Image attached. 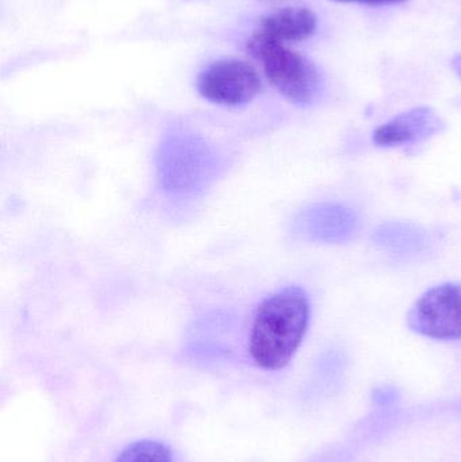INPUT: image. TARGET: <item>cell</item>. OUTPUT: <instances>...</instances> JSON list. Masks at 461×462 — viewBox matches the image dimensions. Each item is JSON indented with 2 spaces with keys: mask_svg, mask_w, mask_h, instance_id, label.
<instances>
[{
  "mask_svg": "<svg viewBox=\"0 0 461 462\" xmlns=\"http://www.w3.org/2000/svg\"><path fill=\"white\" fill-rule=\"evenodd\" d=\"M310 301L298 285L279 290L257 307L249 337L252 360L264 371L289 365L308 333Z\"/></svg>",
  "mask_w": 461,
  "mask_h": 462,
  "instance_id": "6da1fadb",
  "label": "cell"
},
{
  "mask_svg": "<svg viewBox=\"0 0 461 462\" xmlns=\"http://www.w3.org/2000/svg\"><path fill=\"white\" fill-rule=\"evenodd\" d=\"M251 53L262 62L265 75L273 87L290 102L309 106L321 92V76L316 65L302 54L254 34L248 43Z\"/></svg>",
  "mask_w": 461,
  "mask_h": 462,
  "instance_id": "7a4b0ae2",
  "label": "cell"
},
{
  "mask_svg": "<svg viewBox=\"0 0 461 462\" xmlns=\"http://www.w3.org/2000/svg\"><path fill=\"white\" fill-rule=\"evenodd\" d=\"M408 325L428 338L461 339V282H444L428 290L409 311Z\"/></svg>",
  "mask_w": 461,
  "mask_h": 462,
  "instance_id": "3957f363",
  "label": "cell"
},
{
  "mask_svg": "<svg viewBox=\"0 0 461 462\" xmlns=\"http://www.w3.org/2000/svg\"><path fill=\"white\" fill-rule=\"evenodd\" d=\"M198 92L214 105L237 107L248 105L262 91L259 72L241 60H219L198 76Z\"/></svg>",
  "mask_w": 461,
  "mask_h": 462,
  "instance_id": "277c9868",
  "label": "cell"
},
{
  "mask_svg": "<svg viewBox=\"0 0 461 462\" xmlns=\"http://www.w3.org/2000/svg\"><path fill=\"white\" fill-rule=\"evenodd\" d=\"M446 122L430 107H416L379 126L373 135L378 148H398L421 143L443 132Z\"/></svg>",
  "mask_w": 461,
  "mask_h": 462,
  "instance_id": "5b68a950",
  "label": "cell"
},
{
  "mask_svg": "<svg viewBox=\"0 0 461 462\" xmlns=\"http://www.w3.org/2000/svg\"><path fill=\"white\" fill-rule=\"evenodd\" d=\"M208 154L202 143L176 140L168 143L161 154V171L171 189H194L208 170Z\"/></svg>",
  "mask_w": 461,
  "mask_h": 462,
  "instance_id": "8992f818",
  "label": "cell"
},
{
  "mask_svg": "<svg viewBox=\"0 0 461 462\" xmlns=\"http://www.w3.org/2000/svg\"><path fill=\"white\" fill-rule=\"evenodd\" d=\"M298 225L300 230L313 241L341 244L357 233L359 218L346 206L322 203L308 208L300 216Z\"/></svg>",
  "mask_w": 461,
  "mask_h": 462,
  "instance_id": "52a82bcc",
  "label": "cell"
},
{
  "mask_svg": "<svg viewBox=\"0 0 461 462\" xmlns=\"http://www.w3.org/2000/svg\"><path fill=\"white\" fill-rule=\"evenodd\" d=\"M317 15L306 7H287L264 16L254 34L276 42H298L317 30Z\"/></svg>",
  "mask_w": 461,
  "mask_h": 462,
  "instance_id": "ba28073f",
  "label": "cell"
},
{
  "mask_svg": "<svg viewBox=\"0 0 461 462\" xmlns=\"http://www.w3.org/2000/svg\"><path fill=\"white\" fill-rule=\"evenodd\" d=\"M373 239L381 249L402 255L424 252L429 244L427 231L409 222L382 225L373 233Z\"/></svg>",
  "mask_w": 461,
  "mask_h": 462,
  "instance_id": "9c48e42d",
  "label": "cell"
},
{
  "mask_svg": "<svg viewBox=\"0 0 461 462\" xmlns=\"http://www.w3.org/2000/svg\"><path fill=\"white\" fill-rule=\"evenodd\" d=\"M115 462H172V456L167 445L143 439L124 448Z\"/></svg>",
  "mask_w": 461,
  "mask_h": 462,
  "instance_id": "30bf717a",
  "label": "cell"
},
{
  "mask_svg": "<svg viewBox=\"0 0 461 462\" xmlns=\"http://www.w3.org/2000/svg\"><path fill=\"white\" fill-rule=\"evenodd\" d=\"M337 2L363 3V5H394V3L403 2V0H337Z\"/></svg>",
  "mask_w": 461,
  "mask_h": 462,
  "instance_id": "8fae6325",
  "label": "cell"
},
{
  "mask_svg": "<svg viewBox=\"0 0 461 462\" xmlns=\"http://www.w3.org/2000/svg\"><path fill=\"white\" fill-rule=\"evenodd\" d=\"M452 68H454L455 72H456L457 76L461 79V54L455 57L454 61H452Z\"/></svg>",
  "mask_w": 461,
  "mask_h": 462,
  "instance_id": "7c38bea8",
  "label": "cell"
}]
</instances>
